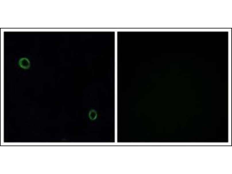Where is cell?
<instances>
[{
  "label": "cell",
  "mask_w": 232,
  "mask_h": 174,
  "mask_svg": "<svg viewBox=\"0 0 232 174\" xmlns=\"http://www.w3.org/2000/svg\"><path fill=\"white\" fill-rule=\"evenodd\" d=\"M19 63L20 67L24 69H28L30 66V61L26 58H22L20 59Z\"/></svg>",
  "instance_id": "1"
}]
</instances>
